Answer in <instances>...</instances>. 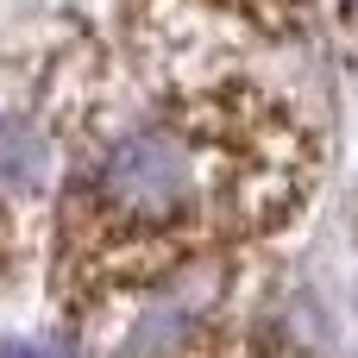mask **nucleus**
<instances>
[{"mask_svg": "<svg viewBox=\"0 0 358 358\" xmlns=\"http://www.w3.org/2000/svg\"><path fill=\"white\" fill-rule=\"evenodd\" d=\"M50 176V138L25 120H0V189L31 195Z\"/></svg>", "mask_w": 358, "mask_h": 358, "instance_id": "f03ea898", "label": "nucleus"}, {"mask_svg": "<svg viewBox=\"0 0 358 358\" xmlns=\"http://www.w3.org/2000/svg\"><path fill=\"white\" fill-rule=\"evenodd\" d=\"M182 321H189V302H164V308H151V315L138 321V334H132L113 358H151L157 346H170V340L182 334Z\"/></svg>", "mask_w": 358, "mask_h": 358, "instance_id": "7ed1b4c3", "label": "nucleus"}, {"mask_svg": "<svg viewBox=\"0 0 358 358\" xmlns=\"http://www.w3.org/2000/svg\"><path fill=\"white\" fill-rule=\"evenodd\" d=\"M0 358H69V346H57V340H13V346H0Z\"/></svg>", "mask_w": 358, "mask_h": 358, "instance_id": "20e7f679", "label": "nucleus"}, {"mask_svg": "<svg viewBox=\"0 0 358 358\" xmlns=\"http://www.w3.org/2000/svg\"><path fill=\"white\" fill-rule=\"evenodd\" d=\"M94 201H101L107 227H126L138 239L132 277H151L157 264L176 258L170 227H182L201 208V145L170 126L120 138L94 170Z\"/></svg>", "mask_w": 358, "mask_h": 358, "instance_id": "f257e3e1", "label": "nucleus"}]
</instances>
